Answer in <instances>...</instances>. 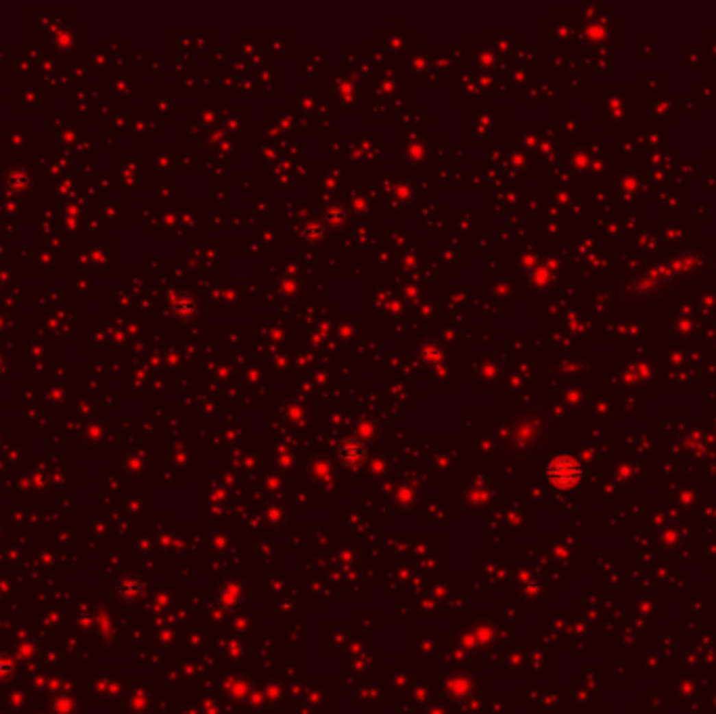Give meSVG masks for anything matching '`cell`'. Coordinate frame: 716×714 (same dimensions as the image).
Returning <instances> with one entry per match:
<instances>
[{
	"label": "cell",
	"instance_id": "cell-1",
	"mask_svg": "<svg viewBox=\"0 0 716 714\" xmlns=\"http://www.w3.org/2000/svg\"><path fill=\"white\" fill-rule=\"evenodd\" d=\"M549 480L557 488H572L580 480V465L570 457H559L549 467Z\"/></svg>",
	"mask_w": 716,
	"mask_h": 714
}]
</instances>
